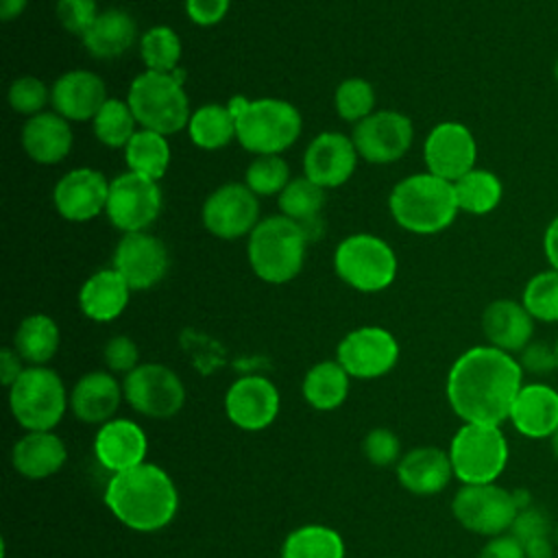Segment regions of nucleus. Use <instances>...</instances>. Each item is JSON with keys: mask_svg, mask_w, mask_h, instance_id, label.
Masks as SVG:
<instances>
[{"mask_svg": "<svg viewBox=\"0 0 558 558\" xmlns=\"http://www.w3.org/2000/svg\"><path fill=\"white\" fill-rule=\"evenodd\" d=\"M523 386V368L512 353L482 344L464 351L449 368L447 401L464 423L501 425Z\"/></svg>", "mask_w": 558, "mask_h": 558, "instance_id": "nucleus-1", "label": "nucleus"}, {"mask_svg": "<svg viewBox=\"0 0 558 558\" xmlns=\"http://www.w3.org/2000/svg\"><path fill=\"white\" fill-rule=\"evenodd\" d=\"M105 504L122 525L135 532H157L174 519L179 490L161 466L142 462L111 475Z\"/></svg>", "mask_w": 558, "mask_h": 558, "instance_id": "nucleus-2", "label": "nucleus"}, {"mask_svg": "<svg viewBox=\"0 0 558 558\" xmlns=\"http://www.w3.org/2000/svg\"><path fill=\"white\" fill-rule=\"evenodd\" d=\"M388 207L399 227L418 235L447 229L460 211L453 183L432 172L401 179L390 192Z\"/></svg>", "mask_w": 558, "mask_h": 558, "instance_id": "nucleus-3", "label": "nucleus"}, {"mask_svg": "<svg viewBox=\"0 0 558 558\" xmlns=\"http://www.w3.org/2000/svg\"><path fill=\"white\" fill-rule=\"evenodd\" d=\"M227 107L235 118V137L248 153L279 155L301 135V113L286 100L235 96Z\"/></svg>", "mask_w": 558, "mask_h": 558, "instance_id": "nucleus-4", "label": "nucleus"}, {"mask_svg": "<svg viewBox=\"0 0 558 558\" xmlns=\"http://www.w3.org/2000/svg\"><path fill=\"white\" fill-rule=\"evenodd\" d=\"M307 231L288 216H268L248 235V262L253 272L268 283L294 279L305 262Z\"/></svg>", "mask_w": 558, "mask_h": 558, "instance_id": "nucleus-5", "label": "nucleus"}, {"mask_svg": "<svg viewBox=\"0 0 558 558\" xmlns=\"http://www.w3.org/2000/svg\"><path fill=\"white\" fill-rule=\"evenodd\" d=\"M183 72H142L129 87L126 102L142 129L172 135L187 129L190 102L183 92Z\"/></svg>", "mask_w": 558, "mask_h": 558, "instance_id": "nucleus-6", "label": "nucleus"}, {"mask_svg": "<svg viewBox=\"0 0 558 558\" xmlns=\"http://www.w3.org/2000/svg\"><path fill=\"white\" fill-rule=\"evenodd\" d=\"M70 399L61 377L48 366H26L9 388V408L26 432H52Z\"/></svg>", "mask_w": 558, "mask_h": 558, "instance_id": "nucleus-7", "label": "nucleus"}, {"mask_svg": "<svg viewBox=\"0 0 558 558\" xmlns=\"http://www.w3.org/2000/svg\"><path fill=\"white\" fill-rule=\"evenodd\" d=\"M449 458L462 484H493L508 464V440L499 425L464 423L451 438Z\"/></svg>", "mask_w": 558, "mask_h": 558, "instance_id": "nucleus-8", "label": "nucleus"}, {"mask_svg": "<svg viewBox=\"0 0 558 558\" xmlns=\"http://www.w3.org/2000/svg\"><path fill=\"white\" fill-rule=\"evenodd\" d=\"M333 268L353 290L381 292L397 277V255L381 238L353 233L336 246Z\"/></svg>", "mask_w": 558, "mask_h": 558, "instance_id": "nucleus-9", "label": "nucleus"}, {"mask_svg": "<svg viewBox=\"0 0 558 558\" xmlns=\"http://www.w3.org/2000/svg\"><path fill=\"white\" fill-rule=\"evenodd\" d=\"M456 521L480 536L506 534L519 512L514 493L493 484H462L451 501Z\"/></svg>", "mask_w": 558, "mask_h": 558, "instance_id": "nucleus-10", "label": "nucleus"}, {"mask_svg": "<svg viewBox=\"0 0 558 558\" xmlns=\"http://www.w3.org/2000/svg\"><path fill=\"white\" fill-rule=\"evenodd\" d=\"M124 401L142 416L170 418L185 403L181 377L166 364L146 362L124 375Z\"/></svg>", "mask_w": 558, "mask_h": 558, "instance_id": "nucleus-11", "label": "nucleus"}, {"mask_svg": "<svg viewBox=\"0 0 558 558\" xmlns=\"http://www.w3.org/2000/svg\"><path fill=\"white\" fill-rule=\"evenodd\" d=\"M159 211L161 190L157 181L131 170L109 181L105 214L109 222L122 233L146 231L157 220Z\"/></svg>", "mask_w": 558, "mask_h": 558, "instance_id": "nucleus-12", "label": "nucleus"}, {"mask_svg": "<svg viewBox=\"0 0 558 558\" xmlns=\"http://www.w3.org/2000/svg\"><path fill=\"white\" fill-rule=\"evenodd\" d=\"M203 225L220 240H238L251 235L259 222L257 194L246 183L229 181L216 187L203 203Z\"/></svg>", "mask_w": 558, "mask_h": 558, "instance_id": "nucleus-13", "label": "nucleus"}, {"mask_svg": "<svg viewBox=\"0 0 558 558\" xmlns=\"http://www.w3.org/2000/svg\"><path fill=\"white\" fill-rule=\"evenodd\" d=\"M336 360L351 377L375 379L392 371L397 364L399 342L384 327H357L340 340Z\"/></svg>", "mask_w": 558, "mask_h": 558, "instance_id": "nucleus-14", "label": "nucleus"}, {"mask_svg": "<svg viewBox=\"0 0 558 558\" xmlns=\"http://www.w3.org/2000/svg\"><path fill=\"white\" fill-rule=\"evenodd\" d=\"M412 120L395 109L373 111L353 126L355 150L368 163H392L412 146Z\"/></svg>", "mask_w": 558, "mask_h": 558, "instance_id": "nucleus-15", "label": "nucleus"}, {"mask_svg": "<svg viewBox=\"0 0 558 558\" xmlns=\"http://www.w3.org/2000/svg\"><path fill=\"white\" fill-rule=\"evenodd\" d=\"M423 157L427 172L453 183L475 168L477 144L462 122H440L425 137Z\"/></svg>", "mask_w": 558, "mask_h": 558, "instance_id": "nucleus-16", "label": "nucleus"}, {"mask_svg": "<svg viewBox=\"0 0 558 558\" xmlns=\"http://www.w3.org/2000/svg\"><path fill=\"white\" fill-rule=\"evenodd\" d=\"M170 266L166 244L146 231L124 233L113 253V268L122 275L131 290H148L157 286Z\"/></svg>", "mask_w": 558, "mask_h": 558, "instance_id": "nucleus-17", "label": "nucleus"}, {"mask_svg": "<svg viewBox=\"0 0 558 558\" xmlns=\"http://www.w3.org/2000/svg\"><path fill=\"white\" fill-rule=\"evenodd\" d=\"M225 412L227 418L244 432L266 429L279 414V390L262 375H244L229 386Z\"/></svg>", "mask_w": 558, "mask_h": 558, "instance_id": "nucleus-18", "label": "nucleus"}, {"mask_svg": "<svg viewBox=\"0 0 558 558\" xmlns=\"http://www.w3.org/2000/svg\"><path fill=\"white\" fill-rule=\"evenodd\" d=\"M357 157L351 137L338 131H323L310 142L303 155V170L305 177L323 190L338 187L353 174Z\"/></svg>", "mask_w": 558, "mask_h": 558, "instance_id": "nucleus-19", "label": "nucleus"}, {"mask_svg": "<svg viewBox=\"0 0 558 558\" xmlns=\"http://www.w3.org/2000/svg\"><path fill=\"white\" fill-rule=\"evenodd\" d=\"M109 198V181L94 168H74L65 172L54 190L52 203L70 222H85L105 211Z\"/></svg>", "mask_w": 558, "mask_h": 558, "instance_id": "nucleus-20", "label": "nucleus"}, {"mask_svg": "<svg viewBox=\"0 0 558 558\" xmlns=\"http://www.w3.org/2000/svg\"><path fill=\"white\" fill-rule=\"evenodd\" d=\"M52 109L65 120H94L107 102L105 81L89 70H70L61 74L50 87Z\"/></svg>", "mask_w": 558, "mask_h": 558, "instance_id": "nucleus-21", "label": "nucleus"}, {"mask_svg": "<svg viewBox=\"0 0 558 558\" xmlns=\"http://www.w3.org/2000/svg\"><path fill=\"white\" fill-rule=\"evenodd\" d=\"M146 451V434L131 418H111L102 423L94 438V453L102 469L111 471V475L142 464Z\"/></svg>", "mask_w": 558, "mask_h": 558, "instance_id": "nucleus-22", "label": "nucleus"}, {"mask_svg": "<svg viewBox=\"0 0 558 558\" xmlns=\"http://www.w3.org/2000/svg\"><path fill=\"white\" fill-rule=\"evenodd\" d=\"M508 421L525 438H551L558 429V390L547 384H523Z\"/></svg>", "mask_w": 558, "mask_h": 558, "instance_id": "nucleus-23", "label": "nucleus"}, {"mask_svg": "<svg viewBox=\"0 0 558 558\" xmlns=\"http://www.w3.org/2000/svg\"><path fill=\"white\" fill-rule=\"evenodd\" d=\"M482 331L490 347L514 355L532 342L534 318L523 303L512 299H497L488 303L482 314Z\"/></svg>", "mask_w": 558, "mask_h": 558, "instance_id": "nucleus-24", "label": "nucleus"}, {"mask_svg": "<svg viewBox=\"0 0 558 558\" xmlns=\"http://www.w3.org/2000/svg\"><path fill=\"white\" fill-rule=\"evenodd\" d=\"M124 390L107 371L85 373L70 392V408L81 423L102 425L113 418L122 403Z\"/></svg>", "mask_w": 558, "mask_h": 558, "instance_id": "nucleus-25", "label": "nucleus"}, {"mask_svg": "<svg viewBox=\"0 0 558 558\" xmlns=\"http://www.w3.org/2000/svg\"><path fill=\"white\" fill-rule=\"evenodd\" d=\"M453 477L449 451L440 447H414L397 464L399 484L412 495H436Z\"/></svg>", "mask_w": 558, "mask_h": 558, "instance_id": "nucleus-26", "label": "nucleus"}, {"mask_svg": "<svg viewBox=\"0 0 558 558\" xmlns=\"http://www.w3.org/2000/svg\"><path fill=\"white\" fill-rule=\"evenodd\" d=\"M68 460L65 442L52 432H26L11 449L13 469L28 480L54 475Z\"/></svg>", "mask_w": 558, "mask_h": 558, "instance_id": "nucleus-27", "label": "nucleus"}, {"mask_svg": "<svg viewBox=\"0 0 558 558\" xmlns=\"http://www.w3.org/2000/svg\"><path fill=\"white\" fill-rule=\"evenodd\" d=\"M22 146L37 163H59L72 148L70 120L57 111H41L28 118L22 129Z\"/></svg>", "mask_w": 558, "mask_h": 558, "instance_id": "nucleus-28", "label": "nucleus"}, {"mask_svg": "<svg viewBox=\"0 0 558 558\" xmlns=\"http://www.w3.org/2000/svg\"><path fill=\"white\" fill-rule=\"evenodd\" d=\"M129 294L131 288L116 268H100L81 286L78 307L89 320L109 323L124 312Z\"/></svg>", "mask_w": 558, "mask_h": 558, "instance_id": "nucleus-29", "label": "nucleus"}, {"mask_svg": "<svg viewBox=\"0 0 558 558\" xmlns=\"http://www.w3.org/2000/svg\"><path fill=\"white\" fill-rule=\"evenodd\" d=\"M137 39V24L124 9H105L83 35L85 50L96 59H116Z\"/></svg>", "mask_w": 558, "mask_h": 558, "instance_id": "nucleus-30", "label": "nucleus"}, {"mask_svg": "<svg viewBox=\"0 0 558 558\" xmlns=\"http://www.w3.org/2000/svg\"><path fill=\"white\" fill-rule=\"evenodd\" d=\"M349 373L338 360H325L314 364L303 377V399L320 412L340 408L349 395Z\"/></svg>", "mask_w": 558, "mask_h": 558, "instance_id": "nucleus-31", "label": "nucleus"}, {"mask_svg": "<svg viewBox=\"0 0 558 558\" xmlns=\"http://www.w3.org/2000/svg\"><path fill=\"white\" fill-rule=\"evenodd\" d=\"M59 327L46 314L26 316L13 336V349L31 366H44L59 349Z\"/></svg>", "mask_w": 558, "mask_h": 558, "instance_id": "nucleus-32", "label": "nucleus"}, {"mask_svg": "<svg viewBox=\"0 0 558 558\" xmlns=\"http://www.w3.org/2000/svg\"><path fill=\"white\" fill-rule=\"evenodd\" d=\"M453 192L460 211L484 216L490 214L504 196V185L499 177L484 168H473L458 181H453Z\"/></svg>", "mask_w": 558, "mask_h": 558, "instance_id": "nucleus-33", "label": "nucleus"}, {"mask_svg": "<svg viewBox=\"0 0 558 558\" xmlns=\"http://www.w3.org/2000/svg\"><path fill=\"white\" fill-rule=\"evenodd\" d=\"M192 144L203 150H218L235 137V118L225 105H203L192 111L187 122Z\"/></svg>", "mask_w": 558, "mask_h": 558, "instance_id": "nucleus-34", "label": "nucleus"}, {"mask_svg": "<svg viewBox=\"0 0 558 558\" xmlns=\"http://www.w3.org/2000/svg\"><path fill=\"white\" fill-rule=\"evenodd\" d=\"M281 558H344V541L327 525H301L286 536Z\"/></svg>", "mask_w": 558, "mask_h": 558, "instance_id": "nucleus-35", "label": "nucleus"}, {"mask_svg": "<svg viewBox=\"0 0 558 558\" xmlns=\"http://www.w3.org/2000/svg\"><path fill=\"white\" fill-rule=\"evenodd\" d=\"M124 159L131 172L159 181L170 166V144L166 135L140 129L124 146Z\"/></svg>", "mask_w": 558, "mask_h": 558, "instance_id": "nucleus-36", "label": "nucleus"}, {"mask_svg": "<svg viewBox=\"0 0 558 558\" xmlns=\"http://www.w3.org/2000/svg\"><path fill=\"white\" fill-rule=\"evenodd\" d=\"M92 124L98 142L109 148H124L131 142V137L137 133L135 131L137 120L129 102L118 98H107V102L94 116Z\"/></svg>", "mask_w": 558, "mask_h": 558, "instance_id": "nucleus-37", "label": "nucleus"}, {"mask_svg": "<svg viewBox=\"0 0 558 558\" xmlns=\"http://www.w3.org/2000/svg\"><path fill=\"white\" fill-rule=\"evenodd\" d=\"M140 54L150 72H163L170 74L179 68L181 59V39L179 35L166 26H150L142 37H140Z\"/></svg>", "mask_w": 558, "mask_h": 558, "instance_id": "nucleus-38", "label": "nucleus"}, {"mask_svg": "<svg viewBox=\"0 0 558 558\" xmlns=\"http://www.w3.org/2000/svg\"><path fill=\"white\" fill-rule=\"evenodd\" d=\"M325 203V190L310 181L305 174L290 179V183L279 194V209L283 216L305 225L314 220Z\"/></svg>", "mask_w": 558, "mask_h": 558, "instance_id": "nucleus-39", "label": "nucleus"}, {"mask_svg": "<svg viewBox=\"0 0 558 558\" xmlns=\"http://www.w3.org/2000/svg\"><path fill=\"white\" fill-rule=\"evenodd\" d=\"M521 303L541 323H558V270H541L527 279Z\"/></svg>", "mask_w": 558, "mask_h": 558, "instance_id": "nucleus-40", "label": "nucleus"}, {"mask_svg": "<svg viewBox=\"0 0 558 558\" xmlns=\"http://www.w3.org/2000/svg\"><path fill=\"white\" fill-rule=\"evenodd\" d=\"M244 183L257 196L281 194L290 183V168L279 155H257V159H253L246 170Z\"/></svg>", "mask_w": 558, "mask_h": 558, "instance_id": "nucleus-41", "label": "nucleus"}, {"mask_svg": "<svg viewBox=\"0 0 558 558\" xmlns=\"http://www.w3.org/2000/svg\"><path fill=\"white\" fill-rule=\"evenodd\" d=\"M336 111L347 122H362L373 113L375 107V92L373 85L364 78H344L333 96Z\"/></svg>", "mask_w": 558, "mask_h": 558, "instance_id": "nucleus-42", "label": "nucleus"}, {"mask_svg": "<svg viewBox=\"0 0 558 558\" xmlns=\"http://www.w3.org/2000/svg\"><path fill=\"white\" fill-rule=\"evenodd\" d=\"M7 98L13 111L33 118L44 111L46 102L50 100V89L37 76H20L11 83Z\"/></svg>", "mask_w": 558, "mask_h": 558, "instance_id": "nucleus-43", "label": "nucleus"}, {"mask_svg": "<svg viewBox=\"0 0 558 558\" xmlns=\"http://www.w3.org/2000/svg\"><path fill=\"white\" fill-rule=\"evenodd\" d=\"M521 545L534 541V538H545L551 536L554 532V523L549 519V514L538 508V506H525L517 512L510 530H508Z\"/></svg>", "mask_w": 558, "mask_h": 558, "instance_id": "nucleus-44", "label": "nucleus"}, {"mask_svg": "<svg viewBox=\"0 0 558 558\" xmlns=\"http://www.w3.org/2000/svg\"><path fill=\"white\" fill-rule=\"evenodd\" d=\"M362 451L375 466H390L392 462L401 460V442L397 434L388 427L371 429L364 436Z\"/></svg>", "mask_w": 558, "mask_h": 558, "instance_id": "nucleus-45", "label": "nucleus"}, {"mask_svg": "<svg viewBox=\"0 0 558 558\" xmlns=\"http://www.w3.org/2000/svg\"><path fill=\"white\" fill-rule=\"evenodd\" d=\"M54 11L61 26L68 33H74L81 37L89 31V26L100 13L96 7V0H57Z\"/></svg>", "mask_w": 558, "mask_h": 558, "instance_id": "nucleus-46", "label": "nucleus"}, {"mask_svg": "<svg viewBox=\"0 0 558 558\" xmlns=\"http://www.w3.org/2000/svg\"><path fill=\"white\" fill-rule=\"evenodd\" d=\"M102 360L109 371L129 375L140 366V349L129 336H113L102 349Z\"/></svg>", "mask_w": 558, "mask_h": 558, "instance_id": "nucleus-47", "label": "nucleus"}, {"mask_svg": "<svg viewBox=\"0 0 558 558\" xmlns=\"http://www.w3.org/2000/svg\"><path fill=\"white\" fill-rule=\"evenodd\" d=\"M519 364L523 373H534V375H545L549 371H558L556 366V353L554 347L545 342H530L521 353H519Z\"/></svg>", "mask_w": 558, "mask_h": 558, "instance_id": "nucleus-48", "label": "nucleus"}, {"mask_svg": "<svg viewBox=\"0 0 558 558\" xmlns=\"http://www.w3.org/2000/svg\"><path fill=\"white\" fill-rule=\"evenodd\" d=\"M229 2L231 0H185V13L196 26H214L227 15Z\"/></svg>", "mask_w": 558, "mask_h": 558, "instance_id": "nucleus-49", "label": "nucleus"}, {"mask_svg": "<svg viewBox=\"0 0 558 558\" xmlns=\"http://www.w3.org/2000/svg\"><path fill=\"white\" fill-rule=\"evenodd\" d=\"M477 558H525V551L523 545L510 532H506L486 541Z\"/></svg>", "mask_w": 558, "mask_h": 558, "instance_id": "nucleus-50", "label": "nucleus"}, {"mask_svg": "<svg viewBox=\"0 0 558 558\" xmlns=\"http://www.w3.org/2000/svg\"><path fill=\"white\" fill-rule=\"evenodd\" d=\"M22 357L17 355V351L15 349H11V347H4L2 351H0V381L7 386V388H11L13 386V381L24 373V368L26 366H22Z\"/></svg>", "mask_w": 558, "mask_h": 558, "instance_id": "nucleus-51", "label": "nucleus"}, {"mask_svg": "<svg viewBox=\"0 0 558 558\" xmlns=\"http://www.w3.org/2000/svg\"><path fill=\"white\" fill-rule=\"evenodd\" d=\"M543 253L549 262V268L558 270V214L549 220L543 233Z\"/></svg>", "mask_w": 558, "mask_h": 558, "instance_id": "nucleus-52", "label": "nucleus"}, {"mask_svg": "<svg viewBox=\"0 0 558 558\" xmlns=\"http://www.w3.org/2000/svg\"><path fill=\"white\" fill-rule=\"evenodd\" d=\"M554 549H556V545H554L551 536L534 538V541H530V543H525V545H523L525 558H556Z\"/></svg>", "mask_w": 558, "mask_h": 558, "instance_id": "nucleus-53", "label": "nucleus"}, {"mask_svg": "<svg viewBox=\"0 0 558 558\" xmlns=\"http://www.w3.org/2000/svg\"><path fill=\"white\" fill-rule=\"evenodd\" d=\"M26 4H28V0H0V17L4 22L15 20L17 15L24 13Z\"/></svg>", "mask_w": 558, "mask_h": 558, "instance_id": "nucleus-54", "label": "nucleus"}, {"mask_svg": "<svg viewBox=\"0 0 558 558\" xmlns=\"http://www.w3.org/2000/svg\"><path fill=\"white\" fill-rule=\"evenodd\" d=\"M549 440H551V451H554V456H556V460H558V429L554 432V436H551Z\"/></svg>", "mask_w": 558, "mask_h": 558, "instance_id": "nucleus-55", "label": "nucleus"}, {"mask_svg": "<svg viewBox=\"0 0 558 558\" xmlns=\"http://www.w3.org/2000/svg\"><path fill=\"white\" fill-rule=\"evenodd\" d=\"M551 541H554V545H556V549H558V525H554V532H551Z\"/></svg>", "mask_w": 558, "mask_h": 558, "instance_id": "nucleus-56", "label": "nucleus"}, {"mask_svg": "<svg viewBox=\"0 0 558 558\" xmlns=\"http://www.w3.org/2000/svg\"><path fill=\"white\" fill-rule=\"evenodd\" d=\"M554 353H556V366H558V338H556V342H554Z\"/></svg>", "mask_w": 558, "mask_h": 558, "instance_id": "nucleus-57", "label": "nucleus"}, {"mask_svg": "<svg viewBox=\"0 0 558 558\" xmlns=\"http://www.w3.org/2000/svg\"><path fill=\"white\" fill-rule=\"evenodd\" d=\"M554 78H556V83H558V59H556V63H554Z\"/></svg>", "mask_w": 558, "mask_h": 558, "instance_id": "nucleus-58", "label": "nucleus"}, {"mask_svg": "<svg viewBox=\"0 0 558 558\" xmlns=\"http://www.w3.org/2000/svg\"><path fill=\"white\" fill-rule=\"evenodd\" d=\"M556 558H558V554H556Z\"/></svg>", "mask_w": 558, "mask_h": 558, "instance_id": "nucleus-59", "label": "nucleus"}]
</instances>
